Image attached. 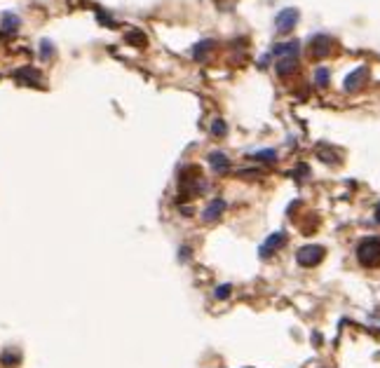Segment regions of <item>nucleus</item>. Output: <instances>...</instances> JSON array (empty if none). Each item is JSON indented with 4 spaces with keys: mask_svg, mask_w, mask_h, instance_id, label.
Here are the masks:
<instances>
[{
    "mask_svg": "<svg viewBox=\"0 0 380 368\" xmlns=\"http://www.w3.org/2000/svg\"><path fill=\"white\" fill-rule=\"evenodd\" d=\"M230 293H233V286H230V284L216 286V291H214V298H216V300H225V298H230Z\"/></svg>",
    "mask_w": 380,
    "mask_h": 368,
    "instance_id": "obj_18",
    "label": "nucleus"
},
{
    "mask_svg": "<svg viewBox=\"0 0 380 368\" xmlns=\"http://www.w3.org/2000/svg\"><path fill=\"white\" fill-rule=\"evenodd\" d=\"M298 52H301V42H298V40L275 42V47H272V56H277V59H284V56H298Z\"/></svg>",
    "mask_w": 380,
    "mask_h": 368,
    "instance_id": "obj_7",
    "label": "nucleus"
},
{
    "mask_svg": "<svg viewBox=\"0 0 380 368\" xmlns=\"http://www.w3.org/2000/svg\"><path fill=\"white\" fill-rule=\"evenodd\" d=\"M225 207H228V204H225V200L216 197V200H211V202H209V207H207V209H204V211H202V218H204V221H207V223L218 221V216H221V214H223V211H225Z\"/></svg>",
    "mask_w": 380,
    "mask_h": 368,
    "instance_id": "obj_8",
    "label": "nucleus"
},
{
    "mask_svg": "<svg viewBox=\"0 0 380 368\" xmlns=\"http://www.w3.org/2000/svg\"><path fill=\"white\" fill-rule=\"evenodd\" d=\"M14 77L19 80L21 84H40V73L38 70H33V68H21V70H16Z\"/></svg>",
    "mask_w": 380,
    "mask_h": 368,
    "instance_id": "obj_11",
    "label": "nucleus"
},
{
    "mask_svg": "<svg viewBox=\"0 0 380 368\" xmlns=\"http://www.w3.org/2000/svg\"><path fill=\"white\" fill-rule=\"evenodd\" d=\"M225 134H228V124L221 120V117H216L214 122H211V136H218V138H223Z\"/></svg>",
    "mask_w": 380,
    "mask_h": 368,
    "instance_id": "obj_15",
    "label": "nucleus"
},
{
    "mask_svg": "<svg viewBox=\"0 0 380 368\" xmlns=\"http://www.w3.org/2000/svg\"><path fill=\"white\" fill-rule=\"evenodd\" d=\"M127 40L132 42V45H136V47H143L146 45V35L141 31H132V33H127Z\"/></svg>",
    "mask_w": 380,
    "mask_h": 368,
    "instance_id": "obj_17",
    "label": "nucleus"
},
{
    "mask_svg": "<svg viewBox=\"0 0 380 368\" xmlns=\"http://www.w3.org/2000/svg\"><path fill=\"white\" fill-rule=\"evenodd\" d=\"M179 258H181V261H188V258H190V251H188V249H181V251H179Z\"/></svg>",
    "mask_w": 380,
    "mask_h": 368,
    "instance_id": "obj_21",
    "label": "nucleus"
},
{
    "mask_svg": "<svg viewBox=\"0 0 380 368\" xmlns=\"http://www.w3.org/2000/svg\"><path fill=\"white\" fill-rule=\"evenodd\" d=\"M214 40H202V42H197L195 45V49H193V59H197V61H204V54L207 52H211L214 49Z\"/></svg>",
    "mask_w": 380,
    "mask_h": 368,
    "instance_id": "obj_14",
    "label": "nucleus"
},
{
    "mask_svg": "<svg viewBox=\"0 0 380 368\" xmlns=\"http://www.w3.org/2000/svg\"><path fill=\"white\" fill-rule=\"evenodd\" d=\"M324 246H319V244H305L298 249V253H296V261H298V265L301 268H315V265H319V263L324 261Z\"/></svg>",
    "mask_w": 380,
    "mask_h": 368,
    "instance_id": "obj_2",
    "label": "nucleus"
},
{
    "mask_svg": "<svg viewBox=\"0 0 380 368\" xmlns=\"http://www.w3.org/2000/svg\"><path fill=\"white\" fill-rule=\"evenodd\" d=\"M209 164L216 174H228V171H230V160H228V155L221 153V150L209 153Z\"/></svg>",
    "mask_w": 380,
    "mask_h": 368,
    "instance_id": "obj_9",
    "label": "nucleus"
},
{
    "mask_svg": "<svg viewBox=\"0 0 380 368\" xmlns=\"http://www.w3.org/2000/svg\"><path fill=\"white\" fill-rule=\"evenodd\" d=\"M366 77H369V68L366 66H359L345 77V92H357L359 87L366 82Z\"/></svg>",
    "mask_w": 380,
    "mask_h": 368,
    "instance_id": "obj_6",
    "label": "nucleus"
},
{
    "mask_svg": "<svg viewBox=\"0 0 380 368\" xmlns=\"http://www.w3.org/2000/svg\"><path fill=\"white\" fill-rule=\"evenodd\" d=\"M298 9L294 7H287V9H282L280 14L275 16V26H277V33H282V35H287V33L294 31V26L298 23Z\"/></svg>",
    "mask_w": 380,
    "mask_h": 368,
    "instance_id": "obj_4",
    "label": "nucleus"
},
{
    "mask_svg": "<svg viewBox=\"0 0 380 368\" xmlns=\"http://www.w3.org/2000/svg\"><path fill=\"white\" fill-rule=\"evenodd\" d=\"M19 26H21V19L16 14H12V12H5V14H2V26H0L2 33H16Z\"/></svg>",
    "mask_w": 380,
    "mask_h": 368,
    "instance_id": "obj_12",
    "label": "nucleus"
},
{
    "mask_svg": "<svg viewBox=\"0 0 380 368\" xmlns=\"http://www.w3.org/2000/svg\"><path fill=\"white\" fill-rule=\"evenodd\" d=\"M49 56H54V45H52L49 40H42V42H40V59L47 61Z\"/></svg>",
    "mask_w": 380,
    "mask_h": 368,
    "instance_id": "obj_16",
    "label": "nucleus"
},
{
    "mask_svg": "<svg viewBox=\"0 0 380 368\" xmlns=\"http://www.w3.org/2000/svg\"><path fill=\"white\" fill-rule=\"evenodd\" d=\"M357 261L364 268H380V235H371L359 242Z\"/></svg>",
    "mask_w": 380,
    "mask_h": 368,
    "instance_id": "obj_1",
    "label": "nucleus"
},
{
    "mask_svg": "<svg viewBox=\"0 0 380 368\" xmlns=\"http://www.w3.org/2000/svg\"><path fill=\"white\" fill-rule=\"evenodd\" d=\"M19 364V357L16 354H2V366H16Z\"/></svg>",
    "mask_w": 380,
    "mask_h": 368,
    "instance_id": "obj_20",
    "label": "nucleus"
},
{
    "mask_svg": "<svg viewBox=\"0 0 380 368\" xmlns=\"http://www.w3.org/2000/svg\"><path fill=\"white\" fill-rule=\"evenodd\" d=\"M249 157H251L254 162H265V164H272V162H277V150H272V148H265V150L251 153Z\"/></svg>",
    "mask_w": 380,
    "mask_h": 368,
    "instance_id": "obj_13",
    "label": "nucleus"
},
{
    "mask_svg": "<svg viewBox=\"0 0 380 368\" xmlns=\"http://www.w3.org/2000/svg\"><path fill=\"white\" fill-rule=\"evenodd\" d=\"M296 68H298V56H284V59L275 61V70H277L280 77H287L291 73H296Z\"/></svg>",
    "mask_w": 380,
    "mask_h": 368,
    "instance_id": "obj_10",
    "label": "nucleus"
},
{
    "mask_svg": "<svg viewBox=\"0 0 380 368\" xmlns=\"http://www.w3.org/2000/svg\"><path fill=\"white\" fill-rule=\"evenodd\" d=\"M331 49H334V40L329 38V35H324V33H319V35H315V38H310V56L312 59H326L329 54H331Z\"/></svg>",
    "mask_w": 380,
    "mask_h": 368,
    "instance_id": "obj_3",
    "label": "nucleus"
},
{
    "mask_svg": "<svg viewBox=\"0 0 380 368\" xmlns=\"http://www.w3.org/2000/svg\"><path fill=\"white\" fill-rule=\"evenodd\" d=\"M376 221L380 223V204H378V207H376Z\"/></svg>",
    "mask_w": 380,
    "mask_h": 368,
    "instance_id": "obj_22",
    "label": "nucleus"
},
{
    "mask_svg": "<svg viewBox=\"0 0 380 368\" xmlns=\"http://www.w3.org/2000/svg\"><path fill=\"white\" fill-rule=\"evenodd\" d=\"M315 80H317L319 87H326V84H329V70H326V68H317V70H315Z\"/></svg>",
    "mask_w": 380,
    "mask_h": 368,
    "instance_id": "obj_19",
    "label": "nucleus"
},
{
    "mask_svg": "<svg viewBox=\"0 0 380 368\" xmlns=\"http://www.w3.org/2000/svg\"><path fill=\"white\" fill-rule=\"evenodd\" d=\"M284 244H287V232H284V230H277L275 235H270V237H268L263 244H261V249H258V256H261V258H270L272 253L280 251Z\"/></svg>",
    "mask_w": 380,
    "mask_h": 368,
    "instance_id": "obj_5",
    "label": "nucleus"
}]
</instances>
